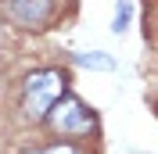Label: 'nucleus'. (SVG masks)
I'll return each instance as SVG.
<instances>
[{
    "label": "nucleus",
    "instance_id": "nucleus-6",
    "mask_svg": "<svg viewBox=\"0 0 158 154\" xmlns=\"http://www.w3.org/2000/svg\"><path fill=\"white\" fill-rule=\"evenodd\" d=\"M32 154H76V147H69V144H58V147H47V151H32Z\"/></svg>",
    "mask_w": 158,
    "mask_h": 154
},
{
    "label": "nucleus",
    "instance_id": "nucleus-1",
    "mask_svg": "<svg viewBox=\"0 0 158 154\" xmlns=\"http://www.w3.org/2000/svg\"><path fill=\"white\" fill-rule=\"evenodd\" d=\"M65 72L58 68H43V72H32L25 79V93H22V111L29 118H47V111L65 97Z\"/></svg>",
    "mask_w": 158,
    "mask_h": 154
},
{
    "label": "nucleus",
    "instance_id": "nucleus-3",
    "mask_svg": "<svg viewBox=\"0 0 158 154\" xmlns=\"http://www.w3.org/2000/svg\"><path fill=\"white\" fill-rule=\"evenodd\" d=\"M11 18L22 22V25H40V22L47 18V0H11Z\"/></svg>",
    "mask_w": 158,
    "mask_h": 154
},
{
    "label": "nucleus",
    "instance_id": "nucleus-5",
    "mask_svg": "<svg viewBox=\"0 0 158 154\" xmlns=\"http://www.w3.org/2000/svg\"><path fill=\"white\" fill-rule=\"evenodd\" d=\"M129 14H133V7H129L126 0H118V4H115V25H111V29H115V32H122V29L129 25Z\"/></svg>",
    "mask_w": 158,
    "mask_h": 154
},
{
    "label": "nucleus",
    "instance_id": "nucleus-4",
    "mask_svg": "<svg viewBox=\"0 0 158 154\" xmlns=\"http://www.w3.org/2000/svg\"><path fill=\"white\" fill-rule=\"evenodd\" d=\"M72 61L83 65V68H94V72H111L115 68V58L101 54V50H94V54H72Z\"/></svg>",
    "mask_w": 158,
    "mask_h": 154
},
{
    "label": "nucleus",
    "instance_id": "nucleus-2",
    "mask_svg": "<svg viewBox=\"0 0 158 154\" xmlns=\"http://www.w3.org/2000/svg\"><path fill=\"white\" fill-rule=\"evenodd\" d=\"M47 122L54 133L61 136H83V133H94L97 129V118L86 111V104L83 100H76V97H61L58 104L47 111Z\"/></svg>",
    "mask_w": 158,
    "mask_h": 154
}]
</instances>
